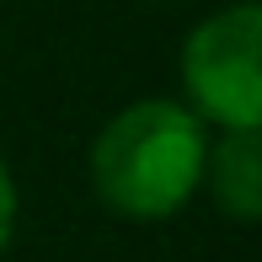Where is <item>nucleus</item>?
<instances>
[{"instance_id": "2", "label": "nucleus", "mask_w": 262, "mask_h": 262, "mask_svg": "<svg viewBox=\"0 0 262 262\" xmlns=\"http://www.w3.org/2000/svg\"><path fill=\"white\" fill-rule=\"evenodd\" d=\"M182 91L220 134L262 128V6L235 0L204 16L182 43Z\"/></svg>"}, {"instance_id": "3", "label": "nucleus", "mask_w": 262, "mask_h": 262, "mask_svg": "<svg viewBox=\"0 0 262 262\" xmlns=\"http://www.w3.org/2000/svg\"><path fill=\"white\" fill-rule=\"evenodd\" d=\"M204 187H209L214 209L225 220H235V225H257L262 220V128L209 139Z\"/></svg>"}, {"instance_id": "1", "label": "nucleus", "mask_w": 262, "mask_h": 262, "mask_svg": "<svg viewBox=\"0 0 262 262\" xmlns=\"http://www.w3.org/2000/svg\"><path fill=\"white\" fill-rule=\"evenodd\" d=\"M209 123L187 102L139 97L118 107L91 139V187L118 220L156 225L182 214V204L204 187Z\"/></svg>"}, {"instance_id": "4", "label": "nucleus", "mask_w": 262, "mask_h": 262, "mask_svg": "<svg viewBox=\"0 0 262 262\" xmlns=\"http://www.w3.org/2000/svg\"><path fill=\"white\" fill-rule=\"evenodd\" d=\"M16 214H21V193H16V177H11L6 156H0V252H6L11 235H16Z\"/></svg>"}]
</instances>
